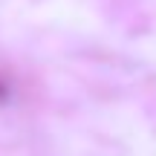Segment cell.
<instances>
[{"instance_id":"1","label":"cell","mask_w":156,"mask_h":156,"mask_svg":"<svg viewBox=\"0 0 156 156\" xmlns=\"http://www.w3.org/2000/svg\"><path fill=\"white\" fill-rule=\"evenodd\" d=\"M6 93H9V90H6V84H3V81H0V101H3V98H6Z\"/></svg>"}]
</instances>
